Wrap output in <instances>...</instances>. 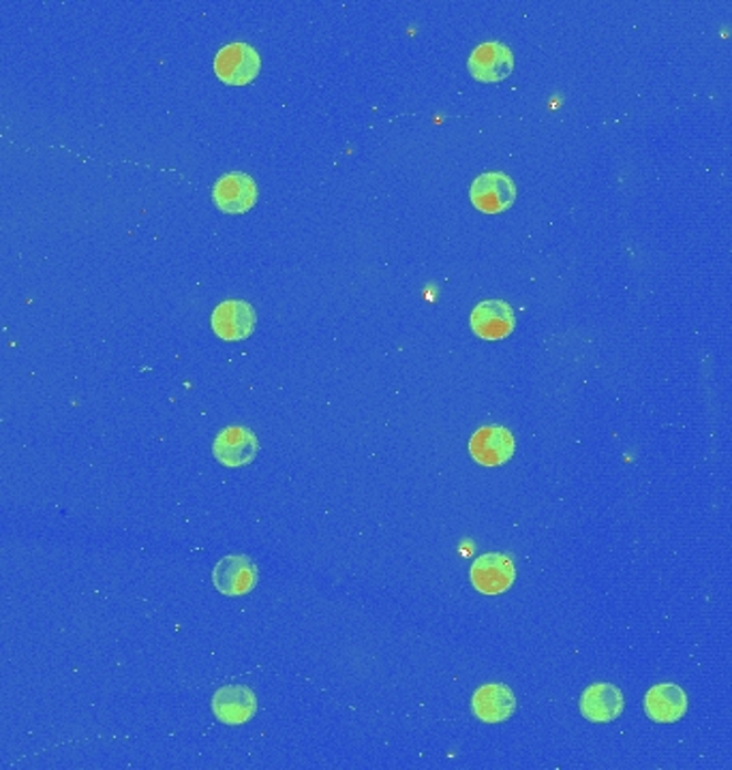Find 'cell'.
Listing matches in <instances>:
<instances>
[{
  "label": "cell",
  "instance_id": "cell-8",
  "mask_svg": "<svg viewBox=\"0 0 732 770\" xmlns=\"http://www.w3.org/2000/svg\"><path fill=\"white\" fill-rule=\"evenodd\" d=\"M514 435L503 426H484L469 439V454L482 467H500L514 456Z\"/></svg>",
  "mask_w": 732,
  "mask_h": 770
},
{
  "label": "cell",
  "instance_id": "cell-5",
  "mask_svg": "<svg viewBox=\"0 0 732 770\" xmlns=\"http://www.w3.org/2000/svg\"><path fill=\"white\" fill-rule=\"evenodd\" d=\"M469 578L475 591H480L482 595H500L514 584L516 570L505 555L489 552L473 561Z\"/></svg>",
  "mask_w": 732,
  "mask_h": 770
},
{
  "label": "cell",
  "instance_id": "cell-10",
  "mask_svg": "<svg viewBox=\"0 0 732 770\" xmlns=\"http://www.w3.org/2000/svg\"><path fill=\"white\" fill-rule=\"evenodd\" d=\"M469 321L475 336L484 340H501L512 335L516 326V315L508 302L484 300L471 310Z\"/></svg>",
  "mask_w": 732,
  "mask_h": 770
},
{
  "label": "cell",
  "instance_id": "cell-2",
  "mask_svg": "<svg viewBox=\"0 0 732 770\" xmlns=\"http://www.w3.org/2000/svg\"><path fill=\"white\" fill-rule=\"evenodd\" d=\"M471 203L484 214H501L516 200V187L510 176L501 171L480 173L469 189Z\"/></svg>",
  "mask_w": 732,
  "mask_h": 770
},
{
  "label": "cell",
  "instance_id": "cell-4",
  "mask_svg": "<svg viewBox=\"0 0 732 770\" xmlns=\"http://www.w3.org/2000/svg\"><path fill=\"white\" fill-rule=\"evenodd\" d=\"M258 324L255 308L247 300L221 302L210 315L212 333L223 340H244L253 335Z\"/></svg>",
  "mask_w": 732,
  "mask_h": 770
},
{
  "label": "cell",
  "instance_id": "cell-12",
  "mask_svg": "<svg viewBox=\"0 0 732 770\" xmlns=\"http://www.w3.org/2000/svg\"><path fill=\"white\" fill-rule=\"evenodd\" d=\"M624 692L613 683H596L581 696V713L594 724H610L624 713Z\"/></svg>",
  "mask_w": 732,
  "mask_h": 770
},
{
  "label": "cell",
  "instance_id": "cell-13",
  "mask_svg": "<svg viewBox=\"0 0 732 770\" xmlns=\"http://www.w3.org/2000/svg\"><path fill=\"white\" fill-rule=\"evenodd\" d=\"M471 706H473V713L480 721L503 724L514 715L516 698L508 685L491 683V685H482L480 689H475V694L471 698Z\"/></svg>",
  "mask_w": 732,
  "mask_h": 770
},
{
  "label": "cell",
  "instance_id": "cell-7",
  "mask_svg": "<svg viewBox=\"0 0 732 770\" xmlns=\"http://www.w3.org/2000/svg\"><path fill=\"white\" fill-rule=\"evenodd\" d=\"M467 68L478 82H487V84L503 82L505 77H510V73L514 68V54L510 52L508 45L498 43V41L480 43L471 52V56L467 61Z\"/></svg>",
  "mask_w": 732,
  "mask_h": 770
},
{
  "label": "cell",
  "instance_id": "cell-6",
  "mask_svg": "<svg viewBox=\"0 0 732 770\" xmlns=\"http://www.w3.org/2000/svg\"><path fill=\"white\" fill-rule=\"evenodd\" d=\"M260 571L255 563L244 555L223 557L212 571V584L219 593L228 598H240L255 589Z\"/></svg>",
  "mask_w": 732,
  "mask_h": 770
},
{
  "label": "cell",
  "instance_id": "cell-1",
  "mask_svg": "<svg viewBox=\"0 0 732 770\" xmlns=\"http://www.w3.org/2000/svg\"><path fill=\"white\" fill-rule=\"evenodd\" d=\"M262 67L260 54L247 43H230L215 56V73L230 86L251 84Z\"/></svg>",
  "mask_w": 732,
  "mask_h": 770
},
{
  "label": "cell",
  "instance_id": "cell-11",
  "mask_svg": "<svg viewBox=\"0 0 732 770\" xmlns=\"http://www.w3.org/2000/svg\"><path fill=\"white\" fill-rule=\"evenodd\" d=\"M212 713L226 726H242L258 713L255 694L244 685H226L212 696Z\"/></svg>",
  "mask_w": 732,
  "mask_h": 770
},
{
  "label": "cell",
  "instance_id": "cell-3",
  "mask_svg": "<svg viewBox=\"0 0 732 770\" xmlns=\"http://www.w3.org/2000/svg\"><path fill=\"white\" fill-rule=\"evenodd\" d=\"M212 201L223 214H247L258 201V187L244 171H230L212 187Z\"/></svg>",
  "mask_w": 732,
  "mask_h": 770
},
{
  "label": "cell",
  "instance_id": "cell-14",
  "mask_svg": "<svg viewBox=\"0 0 732 770\" xmlns=\"http://www.w3.org/2000/svg\"><path fill=\"white\" fill-rule=\"evenodd\" d=\"M688 710V696L675 683H660L645 696V713L656 724H675Z\"/></svg>",
  "mask_w": 732,
  "mask_h": 770
},
{
  "label": "cell",
  "instance_id": "cell-9",
  "mask_svg": "<svg viewBox=\"0 0 732 770\" xmlns=\"http://www.w3.org/2000/svg\"><path fill=\"white\" fill-rule=\"evenodd\" d=\"M258 452H260L258 436L244 426L223 429L212 441V454L226 467H244L253 463Z\"/></svg>",
  "mask_w": 732,
  "mask_h": 770
}]
</instances>
